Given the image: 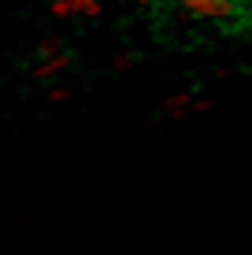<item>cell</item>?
<instances>
[{
    "label": "cell",
    "mask_w": 252,
    "mask_h": 255,
    "mask_svg": "<svg viewBox=\"0 0 252 255\" xmlns=\"http://www.w3.org/2000/svg\"><path fill=\"white\" fill-rule=\"evenodd\" d=\"M71 67V56H52V59H41L37 67H33V78L37 82H56L63 70Z\"/></svg>",
    "instance_id": "obj_1"
},
{
    "label": "cell",
    "mask_w": 252,
    "mask_h": 255,
    "mask_svg": "<svg viewBox=\"0 0 252 255\" xmlns=\"http://www.w3.org/2000/svg\"><path fill=\"white\" fill-rule=\"evenodd\" d=\"M193 104H197V100H193V96H189V93H178V96H171V100L163 104V111H167V115H182V111H186V108L193 111Z\"/></svg>",
    "instance_id": "obj_2"
},
{
    "label": "cell",
    "mask_w": 252,
    "mask_h": 255,
    "mask_svg": "<svg viewBox=\"0 0 252 255\" xmlns=\"http://www.w3.org/2000/svg\"><path fill=\"white\" fill-rule=\"evenodd\" d=\"M59 48H63V37L48 33V37H45V41L37 45V59H52V56H59Z\"/></svg>",
    "instance_id": "obj_3"
},
{
    "label": "cell",
    "mask_w": 252,
    "mask_h": 255,
    "mask_svg": "<svg viewBox=\"0 0 252 255\" xmlns=\"http://www.w3.org/2000/svg\"><path fill=\"white\" fill-rule=\"evenodd\" d=\"M71 4H74L78 15H85V19H97V15H104L100 0H71Z\"/></svg>",
    "instance_id": "obj_4"
},
{
    "label": "cell",
    "mask_w": 252,
    "mask_h": 255,
    "mask_svg": "<svg viewBox=\"0 0 252 255\" xmlns=\"http://www.w3.org/2000/svg\"><path fill=\"white\" fill-rule=\"evenodd\" d=\"M48 15H52V19H71L74 4H71V0H48Z\"/></svg>",
    "instance_id": "obj_5"
},
{
    "label": "cell",
    "mask_w": 252,
    "mask_h": 255,
    "mask_svg": "<svg viewBox=\"0 0 252 255\" xmlns=\"http://www.w3.org/2000/svg\"><path fill=\"white\" fill-rule=\"evenodd\" d=\"M67 96H71V89H67V85H52V89H48V104H63Z\"/></svg>",
    "instance_id": "obj_6"
},
{
    "label": "cell",
    "mask_w": 252,
    "mask_h": 255,
    "mask_svg": "<svg viewBox=\"0 0 252 255\" xmlns=\"http://www.w3.org/2000/svg\"><path fill=\"white\" fill-rule=\"evenodd\" d=\"M134 59H137V56H130V52H126V56H119V59H115V67L123 70V67H130V63H134Z\"/></svg>",
    "instance_id": "obj_7"
},
{
    "label": "cell",
    "mask_w": 252,
    "mask_h": 255,
    "mask_svg": "<svg viewBox=\"0 0 252 255\" xmlns=\"http://www.w3.org/2000/svg\"><path fill=\"white\" fill-rule=\"evenodd\" d=\"M130 4H137V7H152L156 0H130Z\"/></svg>",
    "instance_id": "obj_8"
}]
</instances>
